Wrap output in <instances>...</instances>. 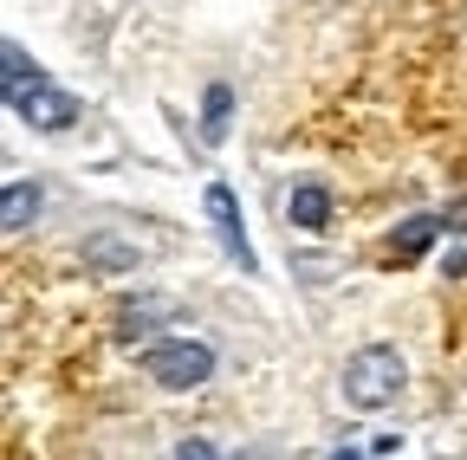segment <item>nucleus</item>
<instances>
[{
	"mask_svg": "<svg viewBox=\"0 0 467 460\" xmlns=\"http://www.w3.org/2000/svg\"><path fill=\"white\" fill-rule=\"evenodd\" d=\"M402 383H409V363L389 351V343H364V351L344 363V402L364 409V415L389 409V402L402 395Z\"/></svg>",
	"mask_w": 467,
	"mask_h": 460,
	"instance_id": "nucleus-1",
	"label": "nucleus"
},
{
	"mask_svg": "<svg viewBox=\"0 0 467 460\" xmlns=\"http://www.w3.org/2000/svg\"><path fill=\"white\" fill-rule=\"evenodd\" d=\"M143 376L162 383V389H202L214 376V351L202 337H162L143 351Z\"/></svg>",
	"mask_w": 467,
	"mask_h": 460,
	"instance_id": "nucleus-2",
	"label": "nucleus"
},
{
	"mask_svg": "<svg viewBox=\"0 0 467 460\" xmlns=\"http://www.w3.org/2000/svg\"><path fill=\"white\" fill-rule=\"evenodd\" d=\"M14 118L33 124V130H46V137H58V130H72V124H78V97H72V91H58V85H33V91L14 97Z\"/></svg>",
	"mask_w": 467,
	"mask_h": 460,
	"instance_id": "nucleus-3",
	"label": "nucleus"
},
{
	"mask_svg": "<svg viewBox=\"0 0 467 460\" xmlns=\"http://www.w3.org/2000/svg\"><path fill=\"white\" fill-rule=\"evenodd\" d=\"M202 201H208V220H214L221 247H227L234 260H241V266L254 272L260 260H254V247H247V227H241V201H234V189H227V182H208V195H202Z\"/></svg>",
	"mask_w": 467,
	"mask_h": 460,
	"instance_id": "nucleus-4",
	"label": "nucleus"
},
{
	"mask_svg": "<svg viewBox=\"0 0 467 460\" xmlns=\"http://www.w3.org/2000/svg\"><path fill=\"white\" fill-rule=\"evenodd\" d=\"M285 214H292V227L318 234V227L331 220V189H325V182H299V189H292V201H285Z\"/></svg>",
	"mask_w": 467,
	"mask_h": 460,
	"instance_id": "nucleus-5",
	"label": "nucleus"
},
{
	"mask_svg": "<svg viewBox=\"0 0 467 460\" xmlns=\"http://www.w3.org/2000/svg\"><path fill=\"white\" fill-rule=\"evenodd\" d=\"M39 214V182H7V201H0V227L7 234H26Z\"/></svg>",
	"mask_w": 467,
	"mask_h": 460,
	"instance_id": "nucleus-6",
	"label": "nucleus"
},
{
	"mask_svg": "<svg viewBox=\"0 0 467 460\" xmlns=\"http://www.w3.org/2000/svg\"><path fill=\"white\" fill-rule=\"evenodd\" d=\"M0 66H7V72H0V91H7V104H14L20 91H33V85H46V78H39V66L26 59V52H20L14 39H7V46H0Z\"/></svg>",
	"mask_w": 467,
	"mask_h": 460,
	"instance_id": "nucleus-7",
	"label": "nucleus"
},
{
	"mask_svg": "<svg viewBox=\"0 0 467 460\" xmlns=\"http://www.w3.org/2000/svg\"><path fill=\"white\" fill-rule=\"evenodd\" d=\"M156 318H175V305L169 299H130L124 312H117V324H124V337H143Z\"/></svg>",
	"mask_w": 467,
	"mask_h": 460,
	"instance_id": "nucleus-8",
	"label": "nucleus"
},
{
	"mask_svg": "<svg viewBox=\"0 0 467 460\" xmlns=\"http://www.w3.org/2000/svg\"><path fill=\"white\" fill-rule=\"evenodd\" d=\"M227 110H234V91H227V85H208V97H202V137H208V143L227 137Z\"/></svg>",
	"mask_w": 467,
	"mask_h": 460,
	"instance_id": "nucleus-9",
	"label": "nucleus"
},
{
	"mask_svg": "<svg viewBox=\"0 0 467 460\" xmlns=\"http://www.w3.org/2000/svg\"><path fill=\"white\" fill-rule=\"evenodd\" d=\"M435 227L441 220H429V214H416V220H402V234H396V260H416L429 240H435Z\"/></svg>",
	"mask_w": 467,
	"mask_h": 460,
	"instance_id": "nucleus-10",
	"label": "nucleus"
},
{
	"mask_svg": "<svg viewBox=\"0 0 467 460\" xmlns=\"http://www.w3.org/2000/svg\"><path fill=\"white\" fill-rule=\"evenodd\" d=\"M85 260H91V266H137V247H124V240H91Z\"/></svg>",
	"mask_w": 467,
	"mask_h": 460,
	"instance_id": "nucleus-11",
	"label": "nucleus"
},
{
	"mask_svg": "<svg viewBox=\"0 0 467 460\" xmlns=\"http://www.w3.org/2000/svg\"><path fill=\"white\" fill-rule=\"evenodd\" d=\"M175 460H221V454H214L202 434H189V441H175Z\"/></svg>",
	"mask_w": 467,
	"mask_h": 460,
	"instance_id": "nucleus-12",
	"label": "nucleus"
},
{
	"mask_svg": "<svg viewBox=\"0 0 467 460\" xmlns=\"http://www.w3.org/2000/svg\"><path fill=\"white\" fill-rule=\"evenodd\" d=\"M331 460H364V454H358V447H337V454H331Z\"/></svg>",
	"mask_w": 467,
	"mask_h": 460,
	"instance_id": "nucleus-13",
	"label": "nucleus"
}]
</instances>
